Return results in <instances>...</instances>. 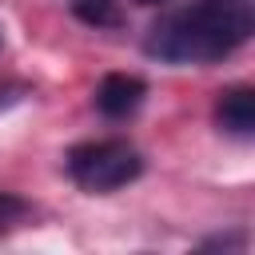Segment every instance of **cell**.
Returning a JSON list of instances; mask_svg holds the SVG:
<instances>
[{
    "label": "cell",
    "mask_w": 255,
    "mask_h": 255,
    "mask_svg": "<svg viewBox=\"0 0 255 255\" xmlns=\"http://www.w3.org/2000/svg\"><path fill=\"white\" fill-rule=\"evenodd\" d=\"M135 4H159V0H135Z\"/></svg>",
    "instance_id": "obj_7"
},
{
    "label": "cell",
    "mask_w": 255,
    "mask_h": 255,
    "mask_svg": "<svg viewBox=\"0 0 255 255\" xmlns=\"http://www.w3.org/2000/svg\"><path fill=\"white\" fill-rule=\"evenodd\" d=\"M255 32V0H195L163 16L143 52L163 64H215L243 48Z\"/></svg>",
    "instance_id": "obj_1"
},
{
    "label": "cell",
    "mask_w": 255,
    "mask_h": 255,
    "mask_svg": "<svg viewBox=\"0 0 255 255\" xmlns=\"http://www.w3.org/2000/svg\"><path fill=\"white\" fill-rule=\"evenodd\" d=\"M72 12L92 28H120V20H124L116 0H72Z\"/></svg>",
    "instance_id": "obj_5"
},
{
    "label": "cell",
    "mask_w": 255,
    "mask_h": 255,
    "mask_svg": "<svg viewBox=\"0 0 255 255\" xmlns=\"http://www.w3.org/2000/svg\"><path fill=\"white\" fill-rule=\"evenodd\" d=\"M215 124L227 135H251L255 131V92L247 84H235V88L219 92V100H215Z\"/></svg>",
    "instance_id": "obj_4"
},
{
    "label": "cell",
    "mask_w": 255,
    "mask_h": 255,
    "mask_svg": "<svg viewBox=\"0 0 255 255\" xmlns=\"http://www.w3.org/2000/svg\"><path fill=\"white\" fill-rule=\"evenodd\" d=\"M143 92H147V88H143V80H139V76L112 72V76H104V80H100V88H96V108H100L104 116L120 120V116H128V112H135V108H139Z\"/></svg>",
    "instance_id": "obj_3"
},
{
    "label": "cell",
    "mask_w": 255,
    "mask_h": 255,
    "mask_svg": "<svg viewBox=\"0 0 255 255\" xmlns=\"http://www.w3.org/2000/svg\"><path fill=\"white\" fill-rule=\"evenodd\" d=\"M28 215H32L28 199H20V195H12V191H0V231L16 227V223L28 219Z\"/></svg>",
    "instance_id": "obj_6"
},
{
    "label": "cell",
    "mask_w": 255,
    "mask_h": 255,
    "mask_svg": "<svg viewBox=\"0 0 255 255\" xmlns=\"http://www.w3.org/2000/svg\"><path fill=\"white\" fill-rule=\"evenodd\" d=\"M139 171H143V159L124 139H96V143H80L68 151V175L84 191H96V195L139 179Z\"/></svg>",
    "instance_id": "obj_2"
}]
</instances>
